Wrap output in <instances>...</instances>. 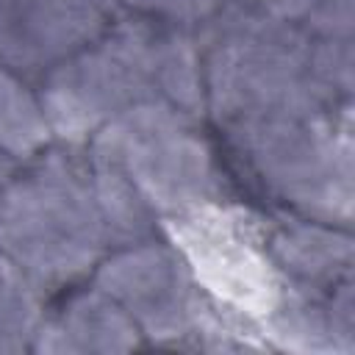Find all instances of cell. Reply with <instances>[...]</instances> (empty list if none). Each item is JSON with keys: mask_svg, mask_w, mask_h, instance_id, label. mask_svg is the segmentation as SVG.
I'll return each mask as SVG.
<instances>
[{"mask_svg": "<svg viewBox=\"0 0 355 355\" xmlns=\"http://www.w3.org/2000/svg\"><path fill=\"white\" fill-rule=\"evenodd\" d=\"M205 125L236 194L275 216L352 219V39L252 0L197 31Z\"/></svg>", "mask_w": 355, "mask_h": 355, "instance_id": "cell-1", "label": "cell"}, {"mask_svg": "<svg viewBox=\"0 0 355 355\" xmlns=\"http://www.w3.org/2000/svg\"><path fill=\"white\" fill-rule=\"evenodd\" d=\"M158 233L130 183L89 144L53 139L19 161L0 197V250L53 297L114 250Z\"/></svg>", "mask_w": 355, "mask_h": 355, "instance_id": "cell-2", "label": "cell"}, {"mask_svg": "<svg viewBox=\"0 0 355 355\" xmlns=\"http://www.w3.org/2000/svg\"><path fill=\"white\" fill-rule=\"evenodd\" d=\"M36 92L53 136L61 141H86L105 122L153 105L205 116L197 33L111 19Z\"/></svg>", "mask_w": 355, "mask_h": 355, "instance_id": "cell-3", "label": "cell"}, {"mask_svg": "<svg viewBox=\"0 0 355 355\" xmlns=\"http://www.w3.org/2000/svg\"><path fill=\"white\" fill-rule=\"evenodd\" d=\"M94 147L150 208L158 227L202 205L239 197L202 114L153 105L105 122Z\"/></svg>", "mask_w": 355, "mask_h": 355, "instance_id": "cell-4", "label": "cell"}, {"mask_svg": "<svg viewBox=\"0 0 355 355\" xmlns=\"http://www.w3.org/2000/svg\"><path fill=\"white\" fill-rule=\"evenodd\" d=\"M86 280L128 313L144 347L211 352L266 349L252 330L208 297L180 250L164 233L114 250Z\"/></svg>", "mask_w": 355, "mask_h": 355, "instance_id": "cell-5", "label": "cell"}, {"mask_svg": "<svg viewBox=\"0 0 355 355\" xmlns=\"http://www.w3.org/2000/svg\"><path fill=\"white\" fill-rule=\"evenodd\" d=\"M108 22L97 0H0V64L39 86Z\"/></svg>", "mask_w": 355, "mask_h": 355, "instance_id": "cell-6", "label": "cell"}, {"mask_svg": "<svg viewBox=\"0 0 355 355\" xmlns=\"http://www.w3.org/2000/svg\"><path fill=\"white\" fill-rule=\"evenodd\" d=\"M141 347L136 324L92 280L47 297L31 344L33 352H130Z\"/></svg>", "mask_w": 355, "mask_h": 355, "instance_id": "cell-7", "label": "cell"}, {"mask_svg": "<svg viewBox=\"0 0 355 355\" xmlns=\"http://www.w3.org/2000/svg\"><path fill=\"white\" fill-rule=\"evenodd\" d=\"M53 139L36 86L0 64V147L25 161Z\"/></svg>", "mask_w": 355, "mask_h": 355, "instance_id": "cell-8", "label": "cell"}, {"mask_svg": "<svg viewBox=\"0 0 355 355\" xmlns=\"http://www.w3.org/2000/svg\"><path fill=\"white\" fill-rule=\"evenodd\" d=\"M47 297L0 250V352H25L33 344Z\"/></svg>", "mask_w": 355, "mask_h": 355, "instance_id": "cell-9", "label": "cell"}, {"mask_svg": "<svg viewBox=\"0 0 355 355\" xmlns=\"http://www.w3.org/2000/svg\"><path fill=\"white\" fill-rule=\"evenodd\" d=\"M230 0H97L108 19H139L197 33Z\"/></svg>", "mask_w": 355, "mask_h": 355, "instance_id": "cell-10", "label": "cell"}, {"mask_svg": "<svg viewBox=\"0 0 355 355\" xmlns=\"http://www.w3.org/2000/svg\"><path fill=\"white\" fill-rule=\"evenodd\" d=\"M272 14L330 39H352V0H252Z\"/></svg>", "mask_w": 355, "mask_h": 355, "instance_id": "cell-11", "label": "cell"}, {"mask_svg": "<svg viewBox=\"0 0 355 355\" xmlns=\"http://www.w3.org/2000/svg\"><path fill=\"white\" fill-rule=\"evenodd\" d=\"M17 166H19V161L0 147V197H3V191H6V186H8V180H11V175H14Z\"/></svg>", "mask_w": 355, "mask_h": 355, "instance_id": "cell-12", "label": "cell"}]
</instances>
